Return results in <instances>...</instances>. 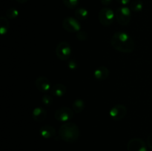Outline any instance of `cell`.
I'll list each match as a JSON object with an SVG mask.
<instances>
[{
  "label": "cell",
  "instance_id": "obj_3",
  "mask_svg": "<svg viewBox=\"0 0 152 151\" xmlns=\"http://www.w3.org/2000/svg\"><path fill=\"white\" fill-rule=\"evenodd\" d=\"M115 18L120 25H123V26L128 25L132 18L131 9L126 6L119 7L115 13Z\"/></svg>",
  "mask_w": 152,
  "mask_h": 151
},
{
  "label": "cell",
  "instance_id": "obj_13",
  "mask_svg": "<svg viewBox=\"0 0 152 151\" xmlns=\"http://www.w3.org/2000/svg\"><path fill=\"white\" fill-rule=\"evenodd\" d=\"M39 134L44 139H50L56 135V130L50 125H45L40 128Z\"/></svg>",
  "mask_w": 152,
  "mask_h": 151
},
{
  "label": "cell",
  "instance_id": "obj_17",
  "mask_svg": "<svg viewBox=\"0 0 152 151\" xmlns=\"http://www.w3.org/2000/svg\"><path fill=\"white\" fill-rule=\"evenodd\" d=\"M72 108L73 110L75 113H80L83 112L85 108L84 101L82 100L81 99H76L74 102V103H73Z\"/></svg>",
  "mask_w": 152,
  "mask_h": 151
},
{
  "label": "cell",
  "instance_id": "obj_23",
  "mask_svg": "<svg viewBox=\"0 0 152 151\" xmlns=\"http://www.w3.org/2000/svg\"><path fill=\"white\" fill-rule=\"evenodd\" d=\"M68 66L70 70H74L77 69V68L78 67V65H77V62L75 60H70L68 63Z\"/></svg>",
  "mask_w": 152,
  "mask_h": 151
},
{
  "label": "cell",
  "instance_id": "obj_26",
  "mask_svg": "<svg viewBox=\"0 0 152 151\" xmlns=\"http://www.w3.org/2000/svg\"><path fill=\"white\" fill-rule=\"evenodd\" d=\"M120 4L122 5H127L128 4H130V1L131 0H117Z\"/></svg>",
  "mask_w": 152,
  "mask_h": 151
},
{
  "label": "cell",
  "instance_id": "obj_20",
  "mask_svg": "<svg viewBox=\"0 0 152 151\" xmlns=\"http://www.w3.org/2000/svg\"><path fill=\"white\" fill-rule=\"evenodd\" d=\"M63 4L70 9H74L79 4V0H62Z\"/></svg>",
  "mask_w": 152,
  "mask_h": 151
},
{
  "label": "cell",
  "instance_id": "obj_9",
  "mask_svg": "<svg viewBox=\"0 0 152 151\" xmlns=\"http://www.w3.org/2000/svg\"><path fill=\"white\" fill-rule=\"evenodd\" d=\"M127 149L129 151H147V145L142 139L134 138L129 141Z\"/></svg>",
  "mask_w": 152,
  "mask_h": 151
},
{
  "label": "cell",
  "instance_id": "obj_19",
  "mask_svg": "<svg viewBox=\"0 0 152 151\" xmlns=\"http://www.w3.org/2000/svg\"><path fill=\"white\" fill-rule=\"evenodd\" d=\"M18 16H19V11L13 7H10L6 12V17L10 19H16Z\"/></svg>",
  "mask_w": 152,
  "mask_h": 151
},
{
  "label": "cell",
  "instance_id": "obj_27",
  "mask_svg": "<svg viewBox=\"0 0 152 151\" xmlns=\"http://www.w3.org/2000/svg\"><path fill=\"white\" fill-rule=\"evenodd\" d=\"M16 1H17L18 3H20V4H24V3L27 2V1H28L29 0H16Z\"/></svg>",
  "mask_w": 152,
  "mask_h": 151
},
{
  "label": "cell",
  "instance_id": "obj_18",
  "mask_svg": "<svg viewBox=\"0 0 152 151\" xmlns=\"http://www.w3.org/2000/svg\"><path fill=\"white\" fill-rule=\"evenodd\" d=\"M129 8L134 12H140L143 8V3L141 0H134L130 2Z\"/></svg>",
  "mask_w": 152,
  "mask_h": 151
},
{
  "label": "cell",
  "instance_id": "obj_22",
  "mask_svg": "<svg viewBox=\"0 0 152 151\" xmlns=\"http://www.w3.org/2000/svg\"><path fill=\"white\" fill-rule=\"evenodd\" d=\"M76 37H77L80 41H86L88 38L87 33L84 30H80L79 32L77 33Z\"/></svg>",
  "mask_w": 152,
  "mask_h": 151
},
{
  "label": "cell",
  "instance_id": "obj_16",
  "mask_svg": "<svg viewBox=\"0 0 152 151\" xmlns=\"http://www.w3.org/2000/svg\"><path fill=\"white\" fill-rule=\"evenodd\" d=\"M88 11L87 9L84 8V7H78L75 10L74 12V15H75L76 18L79 20H85L88 16Z\"/></svg>",
  "mask_w": 152,
  "mask_h": 151
},
{
  "label": "cell",
  "instance_id": "obj_12",
  "mask_svg": "<svg viewBox=\"0 0 152 151\" xmlns=\"http://www.w3.org/2000/svg\"><path fill=\"white\" fill-rule=\"evenodd\" d=\"M109 70L105 66H100L96 68L94 72V76L95 78L99 81L105 80L109 76Z\"/></svg>",
  "mask_w": 152,
  "mask_h": 151
},
{
  "label": "cell",
  "instance_id": "obj_15",
  "mask_svg": "<svg viewBox=\"0 0 152 151\" xmlns=\"http://www.w3.org/2000/svg\"><path fill=\"white\" fill-rule=\"evenodd\" d=\"M10 28V23L7 20V17L1 16L0 18V33L1 36L5 35Z\"/></svg>",
  "mask_w": 152,
  "mask_h": 151
},
{
  "label": "cell",
  "instance_id": "obj_4",
  "mask_svg": "<svg viewBox=\"0 0 152 151\" xmlns=\"http://www.w3.org/2000/svg\"><path fill=\"white\" fill-rule=\"evenodd\" d=\"M74 111L68 107H62L55 111L54 117L58 121L62 123L68 122L74 116Z\"/></svg>",
  "mask_w": 152,
  "mask_h": 151
},
{
  "label": "cell",
  "instance_id": "obj_10",
  "mask_svg": "<svg viewBox=\"0 0 152 151\" xmlns=\"http://www.w3.org/2000/svg\"><path fill=\"white\" fill-rule=\"evenodd\" d=\"M35 85L37 90L42 93H47L51 90V84L48 78L45 76H39L36 79Z\"/></svg>",
  "mask_w": 152,
  "mask_h": 151
},
{
  "label": "cell",
  "instance_id": "obj_11",
  "mask_svg": "<svg viewBox=\"0 0 152 151\" xmlns=\"http://www.w3.org/2000/svg\"><path fill=\"white\" fill-rule=\"evenodd\" d=\"M32 117L34 121L37 122H42L47 117V112L44 108L38 107L34 108L33 110Z\"/></svg>",
  "mask_w": 152,
  "mask_h": 151
},
{
  "label": "cell",
  "instance_id": "obj_14",
  "mask_svg": "<svg viewBox=\"0 0 152 151\" xmlns=\"http://www.w3.org/2000/svg\"><path fill=\"white\" fill-rule=\"evenodd\" d=\"M66 87L62 84H56L51 87L52 94L56 97H62L66 93Z\"/></svg>",
  "mask_w": 152,
  "mask_h": 151
},
{
  "label": "cell",
  "instance_id": "obj_21",
  "mask_svg": "<svg viewBox=\"0 0 152 151\" xmlns=\"http://www.w3.org/2000/svg\"><path fill=\"white\" fill-rule=\"evenodd\" d=\"M42 102L46 106H50L53 104V98L45 93V94L43 95L42 98Z\"/></svg>",
  "mask_w": 152,
  "mask_h": 151
},
{
  "label": "cell",
  "instance_id": "obj_24",
  "mask_svg": "<svg viewBox=\"0 0 152 151\" xmlns=\"http://www.w3.org/2000/svg\"><path fill=\"white\" fill-rule=\"evenodd\" d=\"M147 145L150 149L152 150V133L147 138Z\"/></svg>",
  "mask_w": 152,
  "mask_h": 151
},
{
  "label": "cell",
  "instance_id": "obj_2",
  "mask_svg": "<svg viewBox=\"0 0 152 151\" xmlns=\"http://www.w3.org/2000/svg\"><path fill=\"white\" fill-rule=\"evenodd\" d=\"M80 131L79 127L73 122L64 123L59 130V136L64 142L72 143L78 140Z\"/></svg>",
  "mask_w": 152,
  "mask_h": 151
},
{
  "label": "cell",
  "instance_id": "obj_25",
  "mask_svg": "<svg viewBox=\"0 0 152 151\" xmlns=\"http://www.w3.org/2000/svg\"><path fill=\"white\" fill-rule=\"evenodd\" d=\"M112 1L113 0H100L101 3H102V5L104 6H108L109 5V4H111Z\"/></svg>",
  "mask_w": 152,
  "mask_h": 151
},
{
  "label": "cell",
  "instance_id": "obj_5",
  "mask_svg": "<svg viewBox=\"0 0 152 151\" xmlns=\"http://www.w3.org/2000/svg\"><path fill=\"white\" fill-rule=\"evenodd\" d=\"M56 55L59 59L67 61L71 56V47L67 41H61L56 47Z\"/></svg>",
  "mask_w": 152,
  "mask_h": 151
},
{
  "label": "cell",
  "instance_id": "obj_1",
  "mask_svg": "<svg viewBox=\"0 0 152 151\" xmlns=\"http://www.w3.org/2000/svg\"><path fill=\"white\" fill-rule=\"evenodd\" d=\"M111 45L114 50L124 53H132L135 47L133 38L127 33L123 31L116 32L112 36Z\"/></svg>",
  "mask_w": 152,
  "mask_h": 151
},
{
  "label": "cell",
  "instance_id": "obj_7",
  "mask_svg": "<svg viewBox=\"0 0 152 151\" xmlns=\"http://www.w3.org/2000/svg\"><path fill=\"white\" fill-rule=\"evenodd\" d=\"M62 27L69 33H77L81 30V25L77 19L73 17H66L62 22Z\"/></svg>",
  "mask_w": 152,
  "mask_h": 151
},
{
  "label": "cell",
  "instance_id": "obj_8",
  "mask_svg": "<svg viewBox=\"0 0 152 151\" xmlns=\"http://www.w3.org/2000/svg\"><path fill=\"white\" fill-rule=\"evenodd\" d=\"M127 113V109L123 105H114L109 111V115L114 121L122 120Z\"/></svg>",
  "mask_w": 152,
  "mask_h": 151
},
{
  "label": "cell",
  "instance_id": "obj_6",
  "mask_svg": "<svg viewBox=\"0 0 152 151\" xmlns=\"http://www.w3.org/2000/svg\"><path fill=\"white\" fill-rule=\"evenodd\" d=\"M114 17H115V13L108 7H103L101 9L98 15L99 22L101 25L105 27L110 26L114 22Z\"/></svg>",
  "mask_w": 152,
  "mask_h": 151
}]
</instances>
